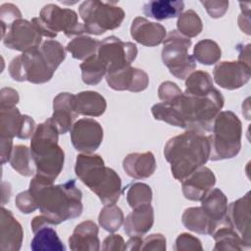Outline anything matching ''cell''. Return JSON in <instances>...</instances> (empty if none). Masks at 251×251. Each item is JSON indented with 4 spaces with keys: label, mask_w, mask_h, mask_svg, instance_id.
<instances>
[{
    "label": "cell",
    "mask_w": 251,
    "mask_h": 251,
    "mask_svg": "<svg viewBox=\"0 0 251 251\" xmlns=\"http://www.w3.org/2000/svg\"><path fill=\"white\" fill-rule=\"evenodd\" d=\"M182 94L181 89L172 81H164L158 89V96L162 101H171Z\"/></svg>",
    "instance_id": "7bdbcfd3"
},
{
    "label": "cell",
    "mask_w": 251,
    "mask_h": 251,
    "mask_svg": "<svg viewBox=\"0 0 251 251\" xmlns=\"http://www.w3.org/2000/svg\"><path fill=\"white\" fill-rule=\"evenodd\" d=\"M184 8L182 1H167L157 0L149 1L143 6V13L145 16L157 21L174 19L178 17Z\"/></svg>",
    "instance_id": "83f0119b"
},
{
    "label": "cell",
    "mask_w": 251,
    "mask_h": 251,
    "mask_svg": "<svg viewBox=\"0 0 251 251\" xmlns=\"http://www.w3.org/2000/svg\"><path fill=\"white\" fill-rule=\"evenodd\" d=\"M152 200L151 187L143 182L132 183L126 192V201L132 209L144 205L150 204Z\"/></svg>",
    "instance_id": "74e56055"
},
{
    "label": "cell",
    "mask_w": 251,
    "mask_h": 251,
    "mask_svg": "<svg viewBox=\"0 0 251 251\" xmlns=\"http://www.w3.org/2000/svg\"><path fill=\"white\" fill-rule=\"evenodd\" d=\"M15 203L17 208L24 214H29L38 209L37 203L28 189L19 193L16 197Z\"/></svg>",
    "instance_id": "ab89813d"
},
{
    "label": "cell",
    "mask_w": 251,
    "mask_h": 251,
    "mask_svg": "<svg viewBox=\"0 0 251 251\" xmlns=\"http://www.w3.org/2000/svg\"><path fill=\"white\" fill-rule=\"evenodd\" d=\"M59 131L50 119L36 126L30 139L35 174L55 180L64 167L65 153L58 144Z\"/></svg>",
    "instance_id": "8992f818"
},
{
    "label": "cell",
    "mask_w": 251,
    "mask_h": 251,
    "mask_svg": "<svg viewBox=\"0 0 251 251\" xmlns=\"http://www.w3.org/2000/svg\"><path fill=\"white\" fill-rule=\"evenodd\" d=\"M139 250H166V238L161 233H153L142 239Z\"/></svg>",
    "instance_id": "b9f144b4"
},
{
    "label": "cell",
    "mask_w": 251,
    "mask_h": 251,
    "mask_svg": "<svg viewBox=\"0 0 251 251\" xmlns=\"http://www.w3.org/2000/svg\"><path fill=\"white\" fill-rule=\"evenodd\" d=\"M75 172L76 176L104 205L116 204L122 194L120 176L104 164L97 154H79L76 156Z\"/></svg>",
    "instance_id": "5b68a950"
},
{
    "label": "cell",
    "mask_w": 251,
    "mask_h": 251,
    "mask_svg": "<svg viewBox=\"0 0 251 251\" xmlns=\"http://www.w3.org/2000/svg\"><path fill=\"white\" fill-rule=\"evenodd\" d=\"M35 127L34 120L22 115L16 106L0 108V136L27 139L32 136Z\"/></svg>",
    "instance_id": "5bb4252c"
},
{
    "label": "cell",
    "mask_w": 251,
    "mask_h": 251,
    "mask_svg": "<svg viewBox=\"0 0 251 251\" xmlns=\"http://www.w3.org/2000/svg\"><path fill=\"white\" fill-rule=\"evenodd\" d=\"M64 61L62 50L49 41L37 49L15 57L8 68L11 77L16 81H29L40 84L49 81L57 68Z\"/></svg>",
    "instance_id": "277c9868"
},
{
    "label": "cell",
    "mask_w": 251,
    "mask_h": 251,
    "mask_svg": "<svg viewBox=\"0 0 251 251\" xmlns=\"http://www.w3.org/2000/svg\"><path fill=\"white\" fill-rule=\"evenodd\" d=\"M96 54L108 75L129 67L136 58L137 47L132 42H125L111 35L99 41Z\"/></svg>",
    "instance_id": "8fae6325"
},
{
    "label": "cell",
    "mask_w": 251,
    "mask_h": 251,
    "mask_svg": "<svg viewBox=\"0 0 251 251\" xmlns=\"http://www.w3.org/2000/svg\"><path fill=\"white\" fill-rule=\"evenodd\" d=\"M52 224H45L33 231L30 249L33 251H65L66 248L59 238Z\"/></svg>",
    "instance_id": "4316f807"
},
{
    "label": "cell",
    "mask_w": 251,
    "mask_h": 251,
    "mask_svg": "<svg viewBox=\"0 0 251 251\" xmlns=\"http://www.w3.org/2000/svg\"><path fill=\"white\" fill-rule=\"evenodd\" d=\"M124 213L116 204L104 205L98 216L99 225L109 232L117 231L124 224Z\"/></svg>",
    "instance_id": "8d00e7d4"
},
{
    "label": "cell",
    "mask_w": 251,
    "mask_h": 251,
    "mask_svg": "<svg viewBox=\"0 0 251 251\" xmlns=\"http://www.w3.org/2000/svg\"><path fill=\"white\" fill-rule=\"evenodd\" d=\"M30 22L42 36L48 38H55L61 31L69 38L86 33L84 25L78 22L77 14L74 10L55 4L43 6L39 17L32 18Z\"/></svg>",
    "instance_id": "ba28073f"
},
{
    "label": "cell",
    "mask_w": 251,
    "mask_h": 251,
    "mask_svg": "<svg viewBox=\"0 0 251 251\" xmlns=\"http://www.w3.org/2000/svg\"><path fill=\"white\" fill-rule=\"evenodd\" d=\"M141 243V236H132L127 242H126V250H139Z\"/></svg>",
    "instance_id": "f907efd6"
},
{
    "label": "cell",
    "mask_w": 251,
    "mask_h": 251,
    "mask_svg": "<svg viewBox=\"0 0 251 251\" xmlns=\"http://www.w3.org/2000/svg\"><path fill=\"white\" fill-rule=\"evenodd\" d=\"M164 156L171 165L173 176L181 182L209 160L208 136L197 130H186L168 140Z\"/></svg>",
    "instance_id": "3957f363"
},
{
    "label": "cell",
    "mask_w": 251,
    "mask_h": 251,
    "mask_svg": "<svg viewBox=\"0 0 251 251\" xmlns=\"http://www.w3.org/2000/svg\"><path fill=\"white\" fill-rule=\"evenodd\" d=\"M212 235L215 240L214 250L249 249L238 233L227 224L219 226Z\"/></svg>",
    "instance_id": "f546056e"
},
{
    "label": "cell",
    "mask_w": 251,
    "mask_h": 251,
    "mask_svg": "<svg viewBox=\"0 0 251 251\" xmlns=\"http://www.w3.org/2000/svg\"><path fill=\"white\" fill-rule=\"evenodd\" d=\"M71 141L75 149L84 154H92L103 140V128L93 119H80L71 128Z\"/></svg>",
    "instance_id": "4fadbf2b"
},
{
    "label": "cell",
    "mask_w": 251,
    "mask_h": 251,
    "mask_svg": "<svg viewBox=\"0 0 251 251\" xmlns=\"http://www.w3.org/2000/svg\"><path fill=\"white\" fill-rule=\"evenodd\" d=\"M224 96L214 88L204 96L182 92L171 101H163L152 106L154 119L163 121L186 130L211 131L213 122L224 107Z\"/></svg>",
    "instance_id": "6da1fadb"
},
{
    "label": "cell",
    "mask_w": 251,
    "mask_h": 251,
    "mask_svg": "<svg viewBox=\"0 0 251 251\" xmlns=\"http://www.w3.org/2000/svg\"><path fill=\"white\" fill-rule=\"evenodd\" d=\"M176 28L181 35L187 38H192L201 33L203 25L198 14L190 9L177 17Z\"/></svg>",
    "instance_id": "d590c367"
},
{
    "label": "cell",
    "mask_w": 251,
    "mask_h": 251,
    "mask_svg": "<svg viewBox=\"0 0 251 251\" xmlns=\"http://www.w3.org/2000/svg\"><path fill=\"white\" fill-rule=\"evenodd\" d=\"M154 224V210L150 204L138 206L124 220L125 232L129 236H142Z\"/></svg>",
    "instance_id": "cb8c5ba5"
},
{
    "label": "cell",
    "mask_w": 251,
    "mask_h": 251,
    "mask_svg": "<svg viewBox=\"0 0 251 251\" xmlns=\"http://www.w3.org/2000/svg\"><path fill=\"white\" fill-rule=\"evenodd\" d=\"M207 135L210 144L209 160L219 161L235 157L241 148L242 126L239 118L231 111H222L215 118Z\"/></svg>",
    "instance_id": "52a82bcc"
},
{
    "label": "cell",
    "mask_w": 251,
    "mask_h": 251,
    "mask_svg": "<svg viewBox=\"0 0 251 251\" xmlns=\"http://www.w3.org/2000/svg\"><path fill=\"white\" fill-rule=\"evenodd\" d=\"M78 13L83 21L86 33L101 35L108 30L119 27L124 19L125 11L115 2L87 0L80 4Z\"/></svg>",
    "instance_id": "9c48e42d"
},
{
    "label": "cell",
    "mask_w": 251,
    "mask_h": 251,
    "mask_svg": "<svg viewBox=\"0 0 251 251\" xmlns=\"http://www.w3.org/2000/svg\"><path fill=\"white\" fill-rule=\"evenodd\" d=\"M130 35L141 45L153 47L163 43L167 33L161 24L149 22L143 17H136L130 25Z\"/></svg>",
    "instance_id": "ffe728a7"
},
{
    "label": "cell",
    "mask_w": 251,
    "mask_h": 251,
    "mask_svg": "<svg viewBox=\"0 0 251 251\" xmlns=\"http://www.w3.org/2000/svg\"><path fill=\"white\" fill-rule=\"evenodd\" d=\"M73 101L74 94L69 92H61L53 100V114L49 119L60 134L71 130L78 116L74 109Z\"/></svg>",
    "instance_id": "d6986e66"
},
{
    "label": "cell",
    "mask_w": 251,
    "mask_h": 251,
    "mask_svg": "<svg viewBox=\"0 0 251 251\" xmlns=\"http://www.w3.org/2000/svg\"><path fill=\"white\" fill-rule=\"evenodd\" d=\"M249 54H250V44L242 46L241 48H239L238 61L250 66V56H249Z\"/></svg>",
    "instance_id": "681fc988"
},
{
    "label": "cell",
    "mask_w": 251,
    "mask_h": 251,
    "mask_svg": "<svg viewBox=\"0 0 251 251\" xmlns=\"http://www.w3.org/2000/svg\"><path fill=\"white\" fill-rule=\"evenodd\" d=\"M123 168L126 175L132 178H147L156 170V160L151 152L130 153L125 157Z\"/></svg>",
    "instance_id": "d4e9b609"
},
{
    "label": "cell",
    "mask_w": 251,
    "mask_h": 251,
    "mask_svg": "<svg viewBox=\"0 0 251 251\" xmlns=\"http://www.w3.org/2000/svg\"><path fill=\"white\" fill-rule=\"evenodd\" d=\"M250 204V192L248 191L243 197L230 203L226 212L227 225L238 233L248 248L251 246Z\"/></svg>",
    "instance_id": "2e32d148"
},
{
    "label": "cell",
    "mask_w": 251,
    "mask_h": 251,
    "mask_svg": "<svg viewBox=\"0 0 251 251\" xmlns=\"http://www.w3.org/2000/svg\"><path fill=\"white\" fill-rule=\"evenodd\" d=\"M241 14L238 17V25L240 29L247 35L250 34V2H240Z\"/></svg>",
    "instance_id": "bcb514c9"
},
{
    "label": "cell",
    "mask_w": 251,
    "mask_h": 251,
    "mask_svg": "<svg viewBox=\"0 0 251 251\" xmlns=\"http://www.w3.org/2000/svg\"><path fill=\"white\" fill-rule=\"evenodd\" d=\"M209 16L213 19L223 17L228 9V1H201Z\"/></svg>",
    "instance_id": "ee69618b"
},
{
    "label": "cell",
    "mask_w": 251,
    "mask_h": 251,
    "mask_svg": "<svg viewBox=\"0 0 251 251\" xmlns=\"http://www.w3.org/2000/svg\"><path fill=\"white\" fill-rule=\"evenodd\" d=\"M20 100L18 91L10 87H4L1 89V99L0 108L14 107Z\"/></svg>",
    "instance_id": "f6af8a7d"
},
{
    "label": "cell",
    "mask_w": 251,
    "mask_h": 251,
    "mask_svg": "<svg viewBox=\"0 0 251 251\" xmlns=\"http://www.w3.org/2000/svg\"><path fill=\"white\" fill-rule=\"evenodd\" d=\"M108 85L118 91L128 90L131 92H140L147 88L149 84L148 75L140 69L126 67L118 72L105 75Z\"/></svg>",
    "instance_id": "e0dca14e"
},
{
    "label": "cell",
    "mask_w": 251,
    "mask_h": 251,
    "mask_svg": "<svg viewBox=\"0 0 251 251\" xmlns=\"http://www.w3.org/2000/svg\"><path fill=\"white\" fill-rule=\"evenodd\" d=\"M53 182L36 174L29 182L28 190L41 214L49 218L55 226L79 217L83 210L82 193L75 179L56 185Z\"/></svg>",
    "instance_id": "7a4b0ae2"
},
{
    "label": "cell",
    "mask_w": 251,
    "mask_h": 251,
    "mask_svg": "<svg viewBox=\"0 0 251 251\" xmlns=\"http://www.w3.org/2000/svg\"><path fill=\"white\" fill-rule=\"evenodd\" d=\"M2 39L6 47L25 53L41 45L42 35L31 22L19 19L10 25Z\"/></svg>",
    "instance_id": "7c38bea8"
},
{
    "label": "cell",
    "mask_w": 251,
    "mask_h": 251,
    "mask_svg": "<svg viewBox=\"0 0 251 251\" xmlns=\"http://www.w3.org/2000/svg\"><path fill=\"white\" fill-rule=\"evenodd\" d=\"M79 68L81 70L82 81L88 85L98 84L103 76L107 74L106 69L98 58L97 54L85 59L80 64Z\"/></svg>",
    "instance_id": "e575fe53"
},
{
    "label": "cell",
    "mask_w": 251,
    "mask_h": 251,
    "mask_svg": "<svg viewBox=\"0 0 251 251\" xmlns=\"http://www.w3.org/2000/svg\"><path fill=\"white\" fill-rule=\"evenodd\" d=\"M222 56V51L217 42L212 39L198 41L193 49V58L203 65L217 64Z\"/></svg>",
    "instance_id": "836d02e7"
},
{
    "label": "cell",
    "mask_w": 251,
    "mask_h": 251,
    "mask_svg": "<svg viewBox=\"0 0 251 251\" xmlns=\"http://www.w3.org/2000/svg\"><path fill=\"white\" fill-rule=\"evenodd\" d=\"M74 109L77 115L99 117L104 114L107 103L105 98L96 91H81L74 95Z\"/></svg>",
    "instance_id": "484cf974"
},
{
    "label": "cell",
    "mask_w": 251,
    "mask_h": 251,
    "mask_svg": "<svg viewBox=\"0 0 251 251\" xmlns=\"http://www.w3.org/2000/svg\"><path fill=\"white\" fill-rule=\"evenodd\" d=\"M211 75L204 71H194L185 78L184 92L196 96H204L214 89Z\"/></svg>",
    "instance_id": "1f68e13d"
},
{
    "label": "cell",
    "mask_w": 251,
    "mask_h": 251,
    "mask_svg": "<svg viewBox=\"0 0 251 251\" xmlns=\"http://www.w3.org/2000/svg\"><path fill=\"white\" fill-rule=\"evenodd\" d=\"M0 143H1V163L5 164L9 162L11 157V153L13 150V139L0 136Z\"/></svg>",
    "instance_id": "c3c4849f"
},
{
    "label": "cell",
    "mask_w": 251,
    "mask_h": 251,
    "mask_svg": "<svg viewBox=\"0 0 251 251\" xmlns=\"http://www.w3.org/2000/svg\"><path fill=\"white\" fill-rule=\"evenodd\" d=\"M181 222L187 229L199 234L212 235L216 230L201 206L185 209L181 216Z\"/></svg>",
    "instance_id": "f1b7e54d"
},
{
    "label": "cell",
    "mask_w": 251,
    "mask_h": 251,
    "mask_svg": "<svg viewBox=\"0 0 251 251\" xmlns=\"http://www.w3.org/2000/svg\"><path fill=\"white\" fill-rule=\"evenodd\" d=\"M99 41L87 35H79L72 39L66 46V50L73 58L85 60L97 53Z\"/></svg>",
    "instance_id": "d6a6232c"
},
{
    "label": "cell",
    "mask_w": 251,
    "mask_h": 251,
    "mask_svg": "<svg viewBox=\"0 0 251 251\" xmlns=\"http://www.w3.org/2000/svg\"><path fill=\"white\" fill-rule=\"evenodd\" d=\"M102 250H126V242L120 234H110L104 239Z\"/></svg>",
    "instance_id": "7dc6e473"
},
{
    "label": "cell",
    "mask_w": 251,
    "mask_h": 251,
    "mask_svg": "<svg viewBox=\"0 0 251 251\" xmlns=\"http://www.w3.org/2000/svg\"><path fill=\"white\" fill-rule=\"evenodd\" d=\"M191 39L172 30L163 41L162 60L170 73L179 79H185L196 68L193 56L188 54Z\"/></svg>",
    "instance_id": "30bf717a"
},
{
    "label": "cell",
    "mask_w": 251,
    "mask_h": 251,
    "mask_svg": "<svg viewBox=\"0 0 251 251\" xmlns=\"http://www.w3.org/2000/svg\"><path fill=\"white\" fill-rule=\"evenodd\" d=\"M0 229V249L2 251L20 250L24 237L23 227L14 217L12 212L5 209L4 207L1 208Z\"/></svg>",
    "instance_id": "44dd1931"
},
{
    "label": "cell",
    "mask_w": 251,
    "mask_h": 251,
    "mask_svg": "<svg viewBox=\"0 0 251 251\" xmlns=\"http://www.w3.org/2000/svg\"><path fill=\"white\" fill-rule=\"evenodd\" d=\"M22 19V13L19 8L12 3H4L0 7V23L3 38L10 25L17 20Z\"/></svg>",
    "instance_id": "f35d334b"
},
{
    "label": "cell",
    "mask_w": 251,
    "mask_h": 251,
    "mask_svg": "<svg viewBox=\"0 0 251 251\" xmlns=\"http://www.w3.org/2000/svg\"><path fill=\"white\" fill-rule=\"evenodd\" d=\"M175 249L176 251L180 250H202L203 247L201 245V241L189 234V233H181L176 239Z\"/></svg>",
    "instance_id": "60d3db41"
},
{
    "label": "cell",
    "mask_w": 251,
    "mask_h": 251,
    "mask_svg": "<svg viewBox=\"0 0 251 251\" xmlns=\"http://www.w3.org/2000/svg\"><path fill=\"white\" fill-rule=\"evenodd\" d=\"M215 183L216 176L214 173L209 168L202 166L181 181L182 193L188 200L201 201Z\"/></svg>",
    "instance_id": "ac0fdd59"
},
{
    "label": "cell",
    "mask_w": 251,
    "mask_h": 251,
    "mask_svg": "<svg viewBox=\"0 0 251 251\" xmlns=\"http://www.w3.org/2000/svg\"><path fill=\"white\" fill-rule=\"evenodd\" d=\"M9 162L11 167L22 176H30L34 173L35 166L30 148L25 145L14 146Z\"/></svg>",
    "instance_id": "4dcf8cb0"
},
{
    "label": "cell",
    "mask_w": 251,
    "mask_h": 251,
    "mask_svg": "<svg viewBox=\"0 0 251 251\" xmlns=\"http://www.w3.org/2000/svg\"><path fill=\"white\" fill-rule=\"evenodd\" d=\"M250 66L239 61L217 63L213 72L215 82L228 90L242 87L250 80Z\"/></svg>",
    "instance_id": "9a60e30c"
},
{
    "label": "cell",
    "mask_w": 251,
    "mask_h": 251,
    "mask_svg": "<svg viewBox=\"0 0 251 251\" xmlns=\"http://www.w3.org/2000/svg\"><path fill=\"white\" fill-rule=\"evenodd\" d=\"M201 208L216 229L227 224V198L221 189L212 188L201 199Z\"/></svg>",
    "instance_id": "603a6c76"
},
{
    "label": "cell",
    "mask_w": 251,
    "mask_h": 251,
    "mask_svg": "<svg viewBox=\"0 0 251 251\" xmlns=\"http://www.w3.org/2000/svg\"><path fill=\"white\" fill-rule=\"evenodd\" d=\"M98 226L92 221L78 224L69 238V246L73 251H97L100 249Z\"/></svg>",
    "instance_id": "7402d4cb"
}]
</instances>
